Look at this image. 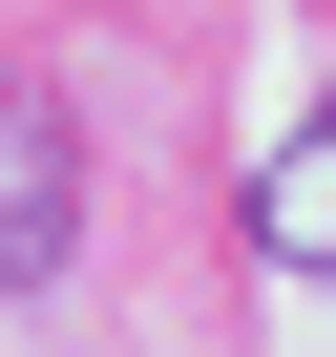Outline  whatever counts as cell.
<instances>
[{
    "label": "cell",
    "instance_id": "1",
    "mask_svg": "<svg viewBox=\"0 0 336 357\" xmlns=\"http://www.w3.org/2000/svg\"><path fill=\"white\" fill-rule=\"evenodd\" d=\"M84 252V168H63V105L43 84H0V294H43Z\"/></svg>",
    "mask_w": 336,
    "mask_h": 357
},
{
    "label": "cell",
    "instance_id": "2",
    "mask_svg": "<svg viewBox=\"0 0 336 357\" xmlns=\"http://www.w3.org/2000/svg\"><path fill=\"white\" fill-rule=\"evenodd\" d=\"M252 231H273V273H336V105L273 147V190H252Z\"/></svg>",
    "mask_w": 336,
    "mask_h": 357
}]
</instances>
